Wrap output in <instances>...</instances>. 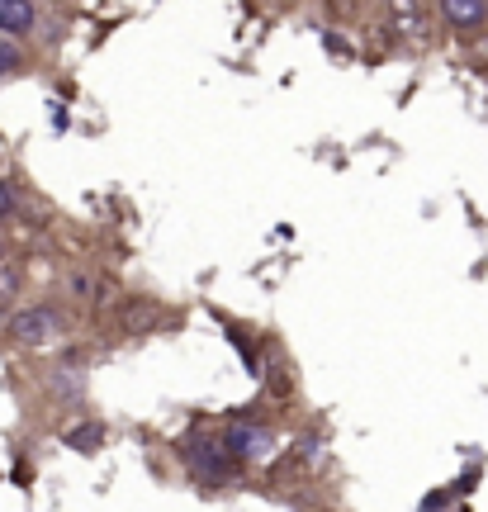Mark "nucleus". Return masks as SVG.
Instances as JSON below:
<instances>
[{"instance_id": "1", "label": "nucleus", "mask_w": 488, "mask_h": 512, "mask_svg": "<svg viewBox=\"0 0 488 512\" xmlns=\"http://www.w3.org/2000/svg\"><path fill=\"white\" fill-rule=\"evenodd\" d=\"M10 337L19 347H48V342L62 337V318L53 309H19L10 318Z\"/></svg>"}, {"instance_id": "2", "label": "nucleus", "mask_w": 488, "mask_h": 512, "mask_svg": "<svg viewBox=\"0 0 488 512\" xmlns=\"http://www.w3.org/2000/svg\"><path fill=\"white\" fill-rule=\"evenodd\" d=\"M228 446H233V456H242V460H266L275 451V437L266 427H233V432H228Z\"/></svg>"}, {"instance_id": "3", "label": "nucleus", "mask_w": 488, "mask_h": 512, "mask_svg": "<svg viewBox=\"0 0 488 512\" xmlns=\"http://www.w3.org/2000/svg\"><path fill=\"white\" fill-rule=\"evenodd\" d=\"M34 5L29 0H0V34L5 38H24L34 29Z\"/></svg>"}, {"instance_id": "4", "label": "nucleus", "mask_w": 488, "mask_h": 512, "mask_svg": "<svg viewBox=\"0 0 488 512\" xmlns=\"http://www.w3.org/2000/svg\"><path fill=\"white\" fill-rule=\"evenodd\" d=\"M441 10H446V19H451L455 29H479L488 0H441Z\"/></svg>"}, {"instance_id": "5", "label": "nucleus", "mask_w": 488, "mask_h": 512, "mask_svg": "<svg viewBox=\"0 0 488 512\" xmlns=\"http://www.w3.org/2000/svg\"><path fill=\"white\" fill-rule=\"evenodd\" d=\"M394 15H398V29L408 24V34L422 29V10H417V0H394Z\"/></svg>"}, {"instance_id": "6", "label": "nucleus", "mask_w": 488, "mask_h": 512, "mask_svg": "<svg viewBox=\"0 0 488 512\" xmlns=\"http://www.w3.org/2000/svg\"><path fill=\"white\" fill-rule=\"evenodd\" d=\"M67 441H72L76 451H95L100 446V427H76V432H67Z\"/></svg>"}, {"instance_id": "7", "label": "nucleus", "mask_w": 488, "mask_h": 512, "mask_svg": "<svg viewBox=\"0 0 488 512\" xmlns=\"http://www.w3.org/2000/svg\"><path fill=\"white\" fill-rule=\"evenodd\" d=\"M53 389H57V394H81V370L67 366L62 375H53Z\"/></svg>"}, {"instance_id": "8", "label": "nucleus", "mask_w": 488, "mask_h": 512, "mask_svg": "<svg viewBox=\"0 0 488 512\" xmlns=\"http://www.w3.org/2000/svg\"><path fill=\"white\" fill-rule=\"evenodd\" d=\"M19 67V53L10 48V43H0V76H10Z\"/></svg>"}, {"instance_id": "9", "label": "nucleus", "mask_w": 488, "mask_h": 512, "mask_svg": "<svg viewBox=\"0 0 488 512\" xmlns=\"http://www.w3.org/2000/svg\"><path fill=\"white\" fill-rule=\"evenodd\" d=\"M19 290V275L15 271H0V299H10Z\"/></svg>"}, {"instance_id": "10", "label": "nucleus", "mask_w": 488, "mask_h": 512, "mask_svg": "<svg viewBox=\"0 0 488 512\" xmlns=\"http://www.w3.org/2000/svg\"><path fill=\"white\" fill-rule=\"evenodd\" d=\"M15 214V195H10V185L0 181V219H10Z\"/></svg>"}]
</instances>
